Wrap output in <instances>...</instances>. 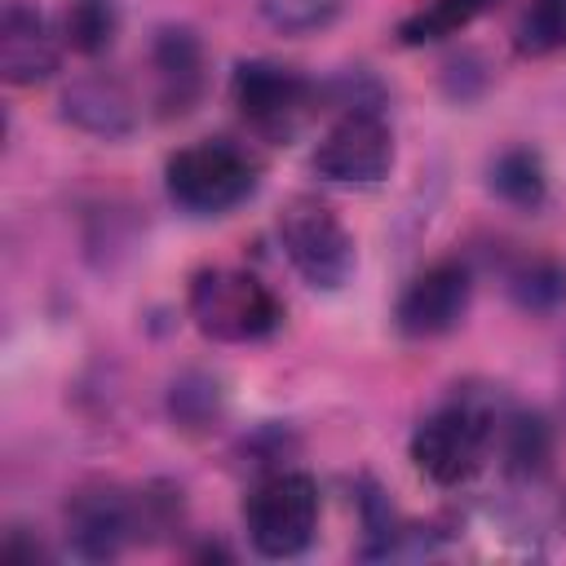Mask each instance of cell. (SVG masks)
I'll use <instances>...</instances> for the list:
<instances>
[{"label": "cell", "mask_w": 566, "mask_h": 566, "mask_svg": "<svg viewBox=\"0 0 566 566\" xmlns=\"http://www.w3.org/2000/svg\"><path fill=\"white\" fill-rule=\"evenodd\" d=\"M57 71V35L44 22V13L27 9V4H4L0 18V75L18 88L40 84Z\"/></svg>", "instance_id": "obj_10"}, {"label": "cell", "mask_w": 566, "mask_h": 566, "mask_svg": "<svg viewBox=\"0 0 566 566\" xmlns=\"http://www.w3.org/2000/svg\"><path fill=\"white\" fill-rule=\"evenodd\" d=\"M248 539L261 557H296L318 531V486L310 473L279 469L261 478L243 504Z\"/></svg>", "instance_id": "obj_4"}, {"label": "cell", "mask_w": 566, "mask_h": 566, "mask_svg": "<svg viewBox=\"0 0 566 566\" xmlns=\"http://www.w3.org/2000/svg\"><path fill=\"white\" fill-rule=\"evenodd\" d=\"M279 239H283V252L292 261V270L310 283V287H323V292H336L349 283L354 274V234L345 230V221L301 195L292 199L283 212H279Z\"/></svg>", "instance_id": "obj_6"}, {"label": "cell", "mask_w": 566, "mask_h": 566, "mask_svg": "<svg viewBox=\"0 0 566 566\" xmlns=\"http://www.w3.org/2000/svg\"><path fill=\"white\" fill-rule=\"evenodd\" d=\"M491 190L513 203V208H539L548 199V172H544V159L526 146H513L504 150L495 164H491Z\"/></svg>", "instance_id": "obj_14"}, {"label": "cell", "mask_w": 566, "mask_h": 566, "mask_svg": "<svg viewBox=\"0 0 566 566\" xmlns=\"http://www.w3.org/2000/svg\"><path fill=\"white\" fill-rule=\"evenodd\" d=\"M146 500H137L133 491L119 486H84L71 504H66V539L80 557L102 562L115 557L146 522Z\"/></svg>", "instance_id": "obj_9"}, {"label": "cell", "mask_w": 566, "mask_h": 566, "mask_svg": "<svg viewBox=\"0 0 566 566\" xmlns=\"http://www.w3.org/2000/svg\"><path fill=\"white\" fill-rule=\"evenodd\" d=\"M469 301H473L469 265L464 261H433L402 287V296L394 305V323L402 336L429 340V336L451 332L469 314Z\"/></svg>", "instance_id": "obj_8"}, {"label": "cell", "mask_w": 566, "mask_h": 566, "mask_svg": "<svg viewBox=\"0 0 566 566\" xmlns=\"http://www.w3.org/2000/svg\"><path fill=\"white\" fill-rule=\"evenodd\" d=\"M66 115L88 128V133H102V137H119L133 128V102L128 93L106 80V75H88L80 84L66 88Z\"/></svg>", "instance_id": "obj_12"}, {"label": "cell", "mask_w": 566, "mask_h": 566, "mask_svg": "<svg viewBox=\"0 0 566 566\" xmlns=\"http://www.w3.org/2000/svg\"><path fill=\"white\" fill-rule=\"evenodd\" d=\"M486 9H495V0H424L398 22V40L402 44H438V40L464 31L469 22H478Z\"/></svg>", "instance_id": "obj_13"}, {"label": "cell", "mask_w": 566, "mask_h": 566, "mask_svg": "<svg viewBox=\"0 0 566 566\" xmlns=\"http://www.w3.org/2000/svg\"><path fill=\"white\" fill-rule=\"evenodd\" d=\"M190 318L203 336L226 340V345H248V340H265L279 323H283V305L279 296L248 270L234 265H208L190 279L186 292Z\"/></svg>", "instance_id": "obj_3"}, {"label": "cell", "mask_w": 566, "mask_h": 566, "mask_svg": "<svg viewBox=\"0 0 566 566\" xmlns=\"http://www.w3.org/2000/svg\"><path fill=\"white\" fill-rule=\"evenodd\" d=\"M155 62V97L164 115H186L199 93H203V49L195 31L186 27H164L150 49Z\"/></svg>", "instance_id": "obj_11"}, {"label": "cell", "mask_w": 566, "mask_h": 566, "mask_svg": "<svg viewBox=\"0 0 566 566\" xmlns=\"http://www.w3.org/2000/svg\"><path fill=\"white\" fill-rule=\"evenodd\" d=\"M509 292L522 310L548 314L566 301V265L557 256H522L509 270Z\"/></svg>", "instance_id": "obj_15"}, {"label": "cell", "mask_w": 566, "mask_h": 566, "mask_svg": "<svg viewBox=\"0 0 566 566\" xmlns=\"http://www.w3.org/2000/svg\"><path fill=\"white\" fill-rule=\"evenodd\" d=\"M553 49H566V0H531L517 22V53L544 57Z\"/></svg>", "instance_id": "obj_16"}, {"label": "cell", "mask_w": 566, "mask_h": 566, "mask_svg": "<svg viewBox=\"0 0 566 566\" xmlns=\"http://www.w3.org/2000/svg\"><path fill=\"white\" fill-rule=\"evenodd\" d=\"M394 168V133L385 115L354 102L314 146V172L336 186H371Z\"/></svg>", "instance_id": "obj_7"}, {"label": "cell", "mask_w": 566, "mask_h": 566, "mask_svg": "<svg viewBox=\"0 0 566 566\" xmlns=\"http://www.w3.org/2000/svg\"><path fill=\"white\" fill-rule=\"evenodd\" d=\"M261 181V164L230 137H203L181 146L164 168L168 199L190 217H221L239 208Z\"/></svg>", "instance_id": "obj_2"}, {"label": "cell", "mask_w": 566, "mask_h": 566, "mask_svg": "<svg viewBox=\"0 0 566 566\" xmlns=\"http://www.w3.org/2000/svg\"><path fill=\"white\" fill-rule=\"evenodd\" d=\"M345 0H256V9L265 13L270 27L287 31V35H305V31H323Z\"/></svg>", "instance_id": "obj_18"}, {"label": "cell", "mask_w": 566, "mask_h": 566, "mask_svg": "<svg viewBox=\"0 0 566 566\" xmlns=\"http://www.w3.org/2000/svg\"><path fill=\"white\" fill-rule=\"evenodd\" d=\"M62 35L80 53H102L115 35V4L111 0H71Z\"/></svg>", "instance_id": "obj_17"}, {"label": "cell", "mask_w": 566, "mask_h": 566, "mask_svg": "<svg viewBox=\"0 0 566 566\" xmlns=\"http://www.w3.org/2000/svg\"><path fill=\"white\" fill-rule=\"evenodd\" d=\"M230 102L239 111V119L261 133L265 142H292L305 119L314 115V84L279 62L252 57L239 62L230 75Z\"/></svg>", "instance_id": "obj_5"}, {"label": "cell", "mask_w": 566, "mask_h": 566, "mask_svg": "<svg viewBox=\"0 0 566 566\" xmlns=\"http://www.w3.org/2000/svg\"><path fill=\"white\" fill-rule=\"evenodd\" d=\"M500 442V411L478 394H455L438 411H429L411 433V460L433 486H460Z\"/></svg>", "instance_id": "obj_1"}]
</instances>
